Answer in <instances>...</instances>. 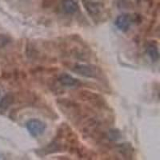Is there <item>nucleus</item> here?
Listing matches in <instances>:
<instances>
[{
  "mask_svg": "<svg viewBox=\"0 0 160 160\" xmlns=\"http://www.w3.org/2000/svg\"><path fill=\"white\" fill-rule=\"evenodd\" d=\"M74 72L78 75H82L88 78H98L101 75V71L96 66L89 65V64H79L76 63L71 68Z\"/></svg>",
  "mask_w": 160,
  "mask_h": 160,
  "instance_id": "1",
  "label": "nucleus"
},
{
  "mask_svg": "<svg viewBox=\"0 0 160 160\" xmlns=\"http://www.w3.org/2000/svg\"><path fill=\"white\" fill-rule=\"evenodd\" d=\"M26 127L32 136L38 137L42 135L46 130V124L37 118H33L28 121Z\"/></svg>",
  "mask_w": 160,
  "mask_h": 160,
  "instance_id": "2",
  "label": "nucleus"
},
{
  "mask_svg": "<svg viewBox=\"0 0 160 160\" xmlns=\"http://www.w3.org/2000/svg\"><path fill=\"white\" fill-rule=\"evenodd\" d=\"M135 22V17L128 14H122L117 17L115 21V25L120 31L126 32L131 28V25Z\"/></svg>",
  "mask_w": 160,
  "mask_h": 160,
  "instance_id": "3",
  "label": "nucleus"
},
{
  "mask_svg": "<svg viewBox=\"0 0 160 160\" xmlns=\"http://www.w3.org/2000/svg\"><path fill=\"white\" fill-rule=\"evenodd\" d=\"M58 81L61 85L63 87H67V88H75V87H78L81 84L79 80L68 74H62L61 75H59V77L58 78Z\"/></svg>",
  "mask_w": 160,
  "mask_h": 160,
  "instance_id": "4",
  "label": "nucleus"
},
{
  "mask_svg": "<svg viewBox=\"0 0 160 160\" xmlns=\"http://www.w3.org/2000/svg\"><path fill=\"white\" fill-rule=\"evenodd\" d=\"M62 9L65 11V13L73 15L77 12L78 9V2L75 0H63L62 1Z\"/></svg>",
  "mask_w": 160,
  "mask_h": 160,
  "instance_id": "5",
  "label": "nucleus"
},
{
  "mask_svg": "<svg viewBox=\"0 0 160 160\" xmlns=\"http://www.w3.org/2000/svg\"><path fill=\"white\" fill-rule=\"evenodd\" d=\"M147 53L153 62L158 61V58H159V52H158V47H157L156 44H149L147 48Z\"/></svg>",
  "mask_w": 160,
  "mask_h": 160,
  "instance_id": "6",
  "label": "nucleus"
},
{
  "mask_svg": "<svg viewBox=\"0 0 160 160\" xmlns=\"http://www.w3.org/2000/svg\"><path fill=\"white\" fill-rule=\"evenodd\" d=\"M85 7L87 11L89 13V15H92V16H96L101 11V8H100L99 5L95 3V2H86Z\"/></svg>",
  "mask_w": 160,
  "mask_h": 160,
  "instance_id": "7",
  "label": "nucleus"
},
{
  "mask_svg": "<svg viewBox=\"0 0 160 160\" xmlns=\"http://www.w3.org/2000/svg\"><path fill=\"white\" fill-rule=\"evenodd\" d=\"M13 102V95L11 94L6 95L2 100L0 101V108L2 110L8 109V107Z\"/></svg>",
  "mask_w": 160,
  "mask_h": 160,
  "instance_id": "8",
  "label": "nucleus"
}]
</instances>
